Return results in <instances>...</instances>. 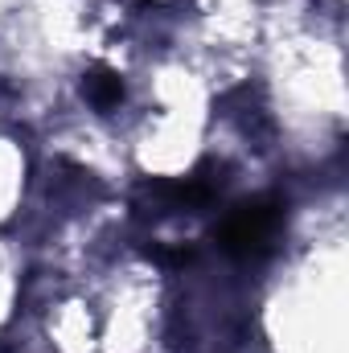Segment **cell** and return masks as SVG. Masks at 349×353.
<instances>
[{
    "label": "cell",
    "mask_w": 349,
    "mask_h": 353,
    "mask_svg": "<svg viewBox=\"0 0 349 353\" xmlns=\"http://www.w3.org/2000/svg\"><path fill=\"white\" fill-rule=\"evenodd\" d=\"M275 230H279V205L275 201H251V205L235 210L222 222L218 243H222V251H230L239 259H251V255H259V251L271 247Z\"/></svg>",
    "instance_id": "1"
},
{
    "label": "cell",
    "mask_w": 349,
    "mask_h": 353,
    "mask_svg": "<svg viewBox=\"0 0 349 353\" xmlns=\"http://www.w3.org/2000/svg\"><path fill=\"white\" fill-rule=\"evenodd\" d=\"M83 90H87V103L94 111H111V107L123 99V83H119V74H111V70H94L87 83H83Z\"/></svg>",
    "instance_id": "2"
}]
</instances>
